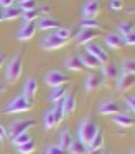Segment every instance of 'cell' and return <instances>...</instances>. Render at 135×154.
<instances>
[{
    "instance_id": "ba28073f",
    "label": "cell",
    "mask_w": 135,
    "mask_h": 154,
    "mask_svg": "<svg viewBox=\"0 0 135 154\" xmlns=\"http://www.w3.org/2000/svg\"><path fill=\"white\" fill-rule=\"evenodd\" d=\"M99 36V29H80V33L76 35V43L78 45H88L92 43L95 38Z\"/></svg>"
},
{
    "instance_id": "b9f144b4",
    "label": "cell",
    "mask_w": 135,
    "mask_h": 154,
    "mask_svg": "<svg viewBox=\"0 0 135 154\" xmlns=\"http://www.w3.org/2000/svg\"><path fill=\"white\" fill-rule=\"evenodd\" d=\"M14 2H16V0H0V5H2L4 9H7V7H12V5H14Z\"/></svg>"
},
{
    "instance_id": "60d3db41",
    "label": "cell",
    "mask_w": 135,
    "mask_h": 154,
    "mask_svg": "<svg viewBox=\"0 0 135 154\" xmlns=\"http://www.w3.org/2000/svg\"><path fill=\"white\" fill-rule=\"evenodd\" d=\"M123 40H125V45H133V43H135V33H132V35L125 36Z\"/></svg>"
},
{
    "instance_id": "3957f363",
    "label": "cell",
    "mask_w": 135,
    "mask_h": 154,
    "mask_svg": "<svg viewBox=\"0 0 135 154\" xmlns=\"http://www.w3.org/2000/svg\"><path fill=\"white\" fill-rule=\"evenodd\" d=\"M23 73V59L21 56H14L7 64V71H5V80L9 83H16Z\"/></svg>"
},
{
    "instance_id": "4dcf8cb0",
    "label": "cell",
    "mask_w": 135,
    "mask_h": 154,
    "mask_svg": "<svg viewBox=\"0 0 135 154\" xmlns=\"http://www.w3.org/2000/svg\"><path fill=\"white\" fill-rule=\"evenodd\" d=\"M35 149H36V144L33 142V140H29V142H26V144H23V146L17 147L19 154H33Z\"/></svg>"
},
{
    "instance_id": "7bdbcfd3",
    "label": "cell",
    "mask_w": 135,
    "mask_h": 154,
    "mask_svg": "<svg viewBox=\"0 0 135 154\" xmlns=\"http://www.w3.org/2000/svg\"><path fill=\"white\" fill-rule=\"evenodd\" d=\"M5 137H7V132H5V126L0 123V142H4L5 140Z\"/></svg>"
},
{
    "instance_id": "30bf717a",
    "label": "cell",
    "mask_w": 135,
    "mask_h": 154,
    "mask_svg": "<svg viewBox=\"0 0 135 154\" xmlns=\"http://www.w3.org/2000/svg\"><path fill=\"white\" fill-rule=\"evenodd\" d=\"M59 28H61V23L54 17H50V16H45L36 23V29H40V31H49V29H59Z\"/></svg>"
},
{
    "instance_id": "4fadbf2b",
    "label": "cell",
    "mask_w": 135,
    "mask_h": 154,
    "mask_svg": "<svg viewBox=\"0 0 135 154\" xmlns=\"http://www.w3.org/2000/svg\"><path fill=\"white\" fill-rule=\"evenodd\" d=\"M102 76H100V73H90L88 76H87L85 80V88L88 92H94V90H97L100 85H102Z\"/></svg>"
},
{
    "instance_id": "74e56055",
    "label": "cell",
    "mask_w": 135,
    "mask_h": 154,
    "mask_svg": "<svg viewBox=\"0 0 135 154\" xmlns=\"http://www.w3.org/2000/svg\"><path fill=\"white\" fill-rule=\"evenodd\" d=\"M123 5H125L123 0H111V2H109V7L113 9V11H121Z\"/></svg>"
},
{
    "instance_id": "277c9868",
    "label": "cell",
    "mask_w": 135,
    "mask_h": 154,
    "mask_svg": "<svg viewBox=\"0 0 135 154\" xmlns=\"http://www.w3.org/2000/svg\"><path fill=\"white\" fill-rule=\"evenodd\" d=\"M33 125H35V119H31V118L17 119V121H12V123L9 125V128L5 132H7L11 137H16V135H21V133H24V132H29V128Z\"/></svg>"
},
{
    "instance_id": "2e32d148",
    "label": "cell",
    "mask_w": 135,
    "mask_h": 154,
    "mask_svg": "<svg viewBox=\"0 0 135 154\" xmlns=\"http://www.w3.org/2000/svg\"><path fill=\"white\" fill-rule=\"evenodd\" d=\"M118 66H114V64H106L104 68H102V73H100V76L104 82H114V80H118Z\"/></svg>"
},
{
    "instance_id": "d590c367",
    "label": "cell",
    "mask_w": 135,
    "mask_h": 154,
    "mask_svg": "<svg viewBox=\"0 0 135 154\" xmlns=\"http://www.w3.org/2000/svg\"><path fill=\"white\" fill-rule=\"evenodd\" d=\"M45 154H66V151L61 146H50V147H47Z\"/></svg>"
},
{
    "instance_id": "f1b7e54d",
    "label": "cell",
    "mask_w": 135,
    "mask_h": 154,
    "mask_svg": "<svg viewBox=\"0 0 135 154\" xmlns=\"http://www.w3.org/2000/svg\"><path fill=\"white\" fill-rule=\"evenodd\" d=\"M132 33H133V24L132 23L125 21V23H120L118 24V35H121L123 38L128 35H132Z\"/></svg>"
},
{
    "instance_id": "f35d334b",
    "label": "cell",
    "mask_w": 135,
    "mask_h": 154,
    "mask_svg": "<svg viewBox=\"0 0 135 154\" xmlns=\"http://www.w3.org/2000/svg\"><path fill=\"white\" fill-rule=\"evenodd\" d=\"M125 102H127L128 109H130V111L133 112V111H135V97H133V95H128V97L125 99Z\"/></svg>"
},
{
    "instance_id": "8992f818",
    "label": "cell",
    "mask_w": 135,
    "mask_h": 154,
    "mask_svg": "<svg viewBox=\"0 0 135 154\" xmlns=\"http://www.w3.org/2000/svg\"><path fill=\"white\" fill-rule=\"evenodd\" d=\"M85 52H87V54H92V56L95 57L100 64H107V63H109V54H107L100 45H97V43H94V42L88 43Z\"/></svg>"
},
{
    "instance_id": "7c38bea8",
    "label": "cell",
    "mask_w": 135,
    "mask_h": 154,
    "mask_svg": "<svg viewBox=\"0 0 135 154\" xmlns=\"http://www.w3.org/2000/svg\"><path fill=\"white\" fill-rule=\"evenodd\" d=\"M36 33V23H24L19 31H17V38L19 40H31Z\"/></svg>"
},
{
    "instance_id": "1f68e13d",
    "label": "cell",
    "mask_w": 135,
    "mask_h": 154,
    "mask_svg": "<svg viewBox=\"0 0 135 154\" xmlns=\"http://www.w3.org/2000/svg\"><path fill=\"white\" fill-rule=\"evenodd\" d=\"M38 11L36 9H31V11H24L21 14V17H23V21L24 23H35V19L38 17Z\"/></svg>"
},
{
    "instance_id": "8d00e7d4",
    "label": "cell",
    "mask_w": 135,
    "mask_h": 154,
    "mask_svg": "<svg viewBox=\"0 0 135 154\" xmlns=\"http://www.w3.org/2000/svg\"><path fill=\"white\" fill-rule=\"evenodd\" d=\"M31 9H36V2L35 0H28V2L21 4V11L23 12H24V11H31Z\"/></svg>"
},
{
    "instance_id": "ffe728a7",
    "label": "cell",
    "mask_w": 135,
    "mask_h": 154,
    "mask_svg": "<svg viewBox=\"0 0 135 154\" xmlns=\"http://www.w3.org/2000/svg\"><path fill=\"white\" fill-rule=\"evenodd\" d=\"M61 107H63V114L64 116L71 114V112L76 109V100H75V97H73L71 94H68V95L61 100Z\"/></svg>"
},
{
    "instance_id": "4316f807",
    "label": "cell",
    "mask_w": 135,
    "mask_h": 154,
    "mask_svg": "<svg viewBox=\"0 0 135 154\" xmlns=\"http://www.w3.org/2000/svg\"><path fill=\"white\" fill-rule=\"evenodd\" d=\"M69 154H87V146L80 140H73V144L69 146Z\"/></svg>"
},
{
    "instance_id": "ee69618b",
    "label": "cell",
    "mask_w": 135,
    "mask_h": 154,
    "mask_svg": "<svg viewBox=\"0 0 135 154\" xmlns=\"http://www.w3.org/2000/svg\"><path fill=\"white\" fill-rule=\"evenodd\" d=\"M102 152H104L102 149H97V151H92V152H88V154H102Z\"/></svg>"
},
{
    "instance_id": "c3c4849f",
    "label": "cell",
    "mask_w": 135,
    "mask_h": 154,
    "mask_svg": "<svg viewBox=\"0 0 135 154\" xmlns=\"http://www.w3.org/2000/svg\"><path fill=\"white\" fill-rule=\"evenodd\" d=\"M128 154H135V151H130V152H128Z\"/></svg>"
},
{
    "instance_id": "681fc988",
    "label": "cell",
    "mask_w": 135,
    "mask_h": 154,
    "mask_svg": "<svg viewBox=\"0 0 135 154\" xmlns=\"http://www.w3.org/2000/svg\"><path fill=\"white\" fill-rule=\"evenodd\" d=\"M102 154H109V152H102Z\"/></svg>"
},
{
    "instance_id": "d4e9b609",
    "label": "cell",
    "mask_w": 135,
    "mask_h": 154,
    "mask_svg": "<svg viewBox=\"0 0 135 154\" xmlns=\"http://www.w3.org/2000/svg\"><path fill=\"white\" fill-rule=\"evenodd\" d=\"M57 126V121H56V116H54V111L50 109V111L45 112V116H43V128L49 132V130H54Z\"/></svg>"
},
{
    "instance_id": "e0dca14e",
    "label": "cell",
    "mask_w": 135,
    "mask_h": 154,
    "mask_svg": "<svg viewBox=\"0 0 135 154\" xmlns=\"http://www.w3.org/2000/svg\"><path fill=\"white\" fill-rule=\"evenodd\" d=\"M133 80L135 76L133 75H125V73H121L118 80H116V90H128L132 85H133Z\"/></svg>"
},
{
    "instance_id": "9a60e30c",
    "label": "cell",
    "mask_w": 135,
    "mask_h": 154,
    "mask_svg": "<svg viewBox=\"0 0 135 154\" xmlns=\"http://www.w3.org/2000/svg\"><path fill=\"white\" fill-rule=\"evenodd\" d=\"M104 43L109 45L111 49H121V47H125V40L118 33H109V35H106L104 36Z\"/></svg>"
},
{
    "instance_id": "e575fe53",
    "label": "cell",
    "mask_w": 135,
    "mask_h": 154,
    "mask_svg": "<svg viewBox=\"0 0 135 154\" xmlns=\"http://www.w3.org/2000/svg\"><path fill=\"white\" fill-rule=\"evenodd\" d=\"M54 111V116H56V121H57V125L63 121V118H64V114H63V107H61V102L59 104H56V107L52 109Z\"/></svg>"
},
{
    "instance_id": "d6986e66",
    "label": "cell",
    "mask_w": 135,
    "mask_h": 154,
    "mask_svg": "<svg viewBox=\"0 0 135 154\" xmlns=\"http://www.w3.org/2000/svg\"><path fill=\"white\" fill-rule=\"evenodd\" d=\"M69 94V85H63V87H57L52 90L50 94V102H54V104H59L61 100H63L66 95Z\"/></svg>"
},
{
    "instance_id": "f546056e",
    "label": "cell",
    "mask_w": 135,
    "mask_h": 154,
    "mask_svg": "<svg viewBox=\"0 0 135 154\" xmlns=\"http://www.w3.org/2000/svg\"><path fill=\"white\" fill-rule=\"evenodd\" d=\"M29 140H33V139H31V135H29V132H24V133H21V135L12 137V144H14L16 147H19V146H23V144L29 142Z\"/></svg>"
},
{
    "instance_id": "5bb4252c",
    "label": "cell",
    "mask_w": 135,
    "mask_h": 154,
    "mask_svg": "<svg viewBox=\"0 0 135 154\" xmlns=\"http://www.w3.org/2000/svg\"><path fill=\"white\" fill-rule=\"evenodd\" d=\"M36 92H38V82H36L35 78H28L24 82V92H23V95L26 99H29V100H33Z\"/></svg>"
},
{
    "instance_id": "ab89813d",
    "label": "cell",
    "mask_w": 135,
    "mask_h": 154,
    "mask_svg": "<svg viewBox=\"0 0 135 154\" xmlns=\"http://www.w3.org/2000/svg\"><path fill=\"white\" fill-rule=\"evenodd\" d=\"M36 11H38V14H43V17L50 14V7H49V5H42V7L36 9Z\"/></svg>"
},
{
    "instance_id": "f6af8a7d",
    "label": "cell",
    "mask_w": 135,
    "mask_h": 154,
    "mask_svg": "<svg viewBox=\"0 0 135 154\" xmlns=\"http://www.w3.org/2000/svg\"><path fill=\"white\" fill-rule=\"evenodd\" d=\"M2 66H4V56L0 54V69H2Z\"/></svg>"
},
{
    "instance_id": "7402d4cb",
    "label": "cell",
    "mask_w": 135,
    "mask_h": 154,
    "mask_svg": "<svg viewBox=\"0 0 135 154\" xmlns=\"http://www.w3.org/2000/svg\"><path fill=\"white\" fill-rule=\"evenodd\" d=\"M21 14H23V11H21V7H7L4 12H2V16H4V21L7 19V21H14V19H17V17H21Z\"/></svg>"
},
{
    "instance_id": "ac0fdd59",
    "label": "cell",
    "mask_w": 135,
    "mask_h": 154,
    "mask_svg": "<svg viewBox=\"0 0 135 154\" xmlns=\"http://www.w3.org/2000/svg\"><path fill=\"white\" fill-rule=\"evenodd\" d=\"M114 125L120 126V128H130V126L133 125V116H130L127 112H120V114H116L113 118Z\"/></svg>"
},
{
    "instance_id": "83f0119b",
    "label": "cell",
    "mask_w": 135,
    "mask_h": 154,
    "mask_svg": "<svg viewBox=\"0 0 135 154\" xmlns=\"http://www.w3.org/2000/svg\"><path fill=\"white\" fill-rule=\"evenodd\" d=\"M80 26L83 29H99L100 24L97 19H94V17H83L81 19V23H80Z\"/></svg>"
},
{
    "instance_id": "6da1fadb",
    "label": "cell",
    "mask_w": 135,
    "mask_h": 154,
    "mask_svg": "<svg viewBox=\"0 0 135 154\" xmlns=\"http://www.w3.org/2000/svg\"><path fill=\"white\" fill-rule=\"evenodd\" d=\"M97 133H99V126L95 125L94 121H90V119H85V121H81V125H80V128H78V140L83 142L85 146H88L90 140H92Z\"/></svg>"
},
{
    "instance_id": "cb8c5ba5",
    "label": "cell",
    "mask_w": 135,
    "mask_h": 154,
    "mask_svg": "<svg viewBox=\"0 0 135 154\" xmlns=\"http://www.w3.org/2000/svg\"><path fill=\"white\" fill-rule=\"evenodd\" d=\"M102 146H104V135L102 133H97L95 137H94L92 140H90V144L87 146V152H92V151H97V149H102Z\"/></svg>"
},
{
    "instance_id": "8fae6325",
    "label": "cell",
    "mask_w": 135,
    "mask_h": 154,
    "mask_svg": "<svg viewBox=\"0 0 135 154\" xmlns=\"http://www.w3.org/2000/svg\"><path fill=\"white\" fill-rule=\"evenodd\" d=\"M100 12V4L99 0H87V4L83 5V16L85 17H97Z\"/></svg>"
},
{
    "instance_id": "bcb514c9",
    "label": "cell",
    "mask_w": 135,
    "mask_h": 154,
    "mask_svg": "<svg viewBox=\"0 0 135 154\" xmlns=\"http://www.w3.org/2000/svg\"><path fill=\"white\" fill-rule=\"evenodd\" d=\"M4 21V16H2V12H0V23Z\"/></svg>"
},
{
    "instance_id": "44dd1931",
    "label": "cell",
    "mask_w": 135,
    "mask_h": 154,
    "mask_svg": "<svg viewBox=\"0 0 135 154\" xmlns=\"http://www.w3.org/2000/svg\"><path fill=\"white\" fill-rule=\"evenodd\" d=\"M80 57V61H81V64H83V68H88V69H99L102 64L95 59V57L92 56V54H81V56H78Z\"/></svg>"
},
{
    "instance_id": "9c48e42d",
    "label": "cell",
    "mask_w": 135,
    "mask_h": 154,
    "mask_svg": "<svg viewBox=\"0 0 135 154\" xmlns=\"http://www.w3.org/2000/svg\"><path fill=\"white\" fill-rule=\"evenodd\" d=\"M99 112L104 114V116H116V114H120V104L116 100H111V99L104 100L99 106Z\"/></svg>"
},
{
    "instance_id": "5b68a950",
    "label": "cell",
    "mask_w": 135,
    "mask_h": 154,
    "mask_svg": "<svg viewBox=\"0 0 135 154\" xmlns=\"http://www.w3.org/2000/svg\"><path fill=\"white\" fill-rule=\"evenodd\" d=\"M45 83L49 85L50 88H57V87H63V85L69 83V76L64 75L61 71H49V75L45 76Z\"/></svg>"
},
{
    "instance_id": "836d02e7",
    "label": "cell",
    "mask_w": 135,
    "mask_h": 154,
    "mask_svg": "<svg viewBox=\"0 0 135 154\" xmlns=\"http://www.w3.org/2000/svg\"><path fill=\"white\" fill-rule=\"evenodd\" d=\"M54 35L59 36L61 40H66V42H68V40H69V36H71V29L63 28V26H61L59 29H56V33H54Z\"/></svg>"
},
{
    "instance_id": "603a6c76",
    "label": "cell",
    "mask_w": 135,
    "mask_h": 154,
    "mask_svg": "<svg viewBox=\"0 0 135 154\" xmlns=\"http://www.w3.org/2000/svg\"><path fill=\"white\" fill-rule=\"evenodd\" d=\"M66 68H68L69 71H83V69H85L78 56H71V57H68V59H66Z\"/></svg>"
},
{
    "instance_id": "7dc6e473",
    "label": "cell",
    "mask_w": 135,
    "mask_h": 154,
    "mask_svg": "<svg viewBox=\"0 0 135 154\" xmlns=\"http://www.w3.org/2000/svg\"><path fill=\"white\" fill-rule=\"evenodd\" d=\"M17 2H21V4H24V2H28V0H17Z\"/></svg>"
},
{
    "instance_id": "484cf974",
    "label": "cell",
    "mask_w": 135,
    "mask_h": 154,
    "mask_svg": "<svg viewBox=\"0 0 135 154\" xmlns=\"http://www.w3.org/2000/svg\"><path fill=\"white\" fill-rule=\"evenodd\" d=\"M73 135H71V132H69V130H63V132H61V144H59V146L63 147L64 151H68V149H69V146H71L73 144Z\"/></svg>"
},
{
    "instance_id": "52a82bcc",
    "label": "cell",
    "mask_w": 135,
    "mask_h": 154,
    "mask_svg": "<svg viewBox=\"0 0 135 154\" xmlns=\"http://www.w3.org/2000/svg\"><path fill=\"white\" fill-rule=\"evenodd\" d=\"M66 43H68L66 40H61L59 36H56L54 33H50L49 36H45V38H43L40 45H42L43 50H57V49H63Z\"/></svg>"
},
{
    "instance_id": "d6a6232c",
    "label": "cell",
    "mask_w": 135,
    "mask_h": 154,
    "mask_svg": "<svg viewBox=\"0 0 135 154\" xmlns=\"http://www.w3.org/2000/svg\"><path fill=\"white\" fill-rule=\"evenodd\" d=\"M121 73H125V75H133L135 73V61L133 59H127L123 66H121Z\"/></svg>"
},
{
    "instance_id": "7a4b0ae2",
    "label": "cell",
    "mask_w": 135,
    "mask_h": 154,
    "mask_svg": "<svg viewBox=\"0 0 135 154\" xmlns=\"http://www.w3.org/2000/svg\"><path fill=\"white\" fill-rule=\"evenodd\" d=\"M31 107H33V100L26 99L24 95H19V97L12 99V100L5 106V109H4V111L7 112V114H16V112L29 111Z\"/></svg>"
}]
</instances>
